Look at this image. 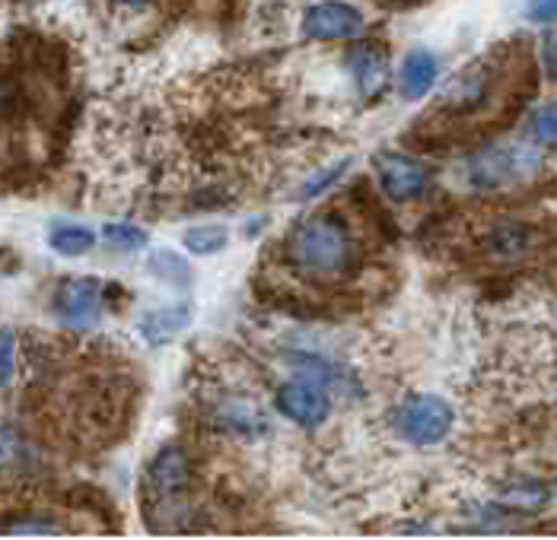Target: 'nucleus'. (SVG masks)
Instances as JSON below:
<instances>
[{
	"instance_id": "1",
	"label": "nucleus",
	"mask_w": 557,
	"mask_h": 540,
	"mask_svg": "<svg viewBox=\"0 0 557 540\" xmlns=\"http://www.w3.org/2000/svg\"><path fill=\"white\" fill-rule=\"evenodd\" d=\"M42 356L33 369V381L23 394L29 401V414L39 419V429L54 436L58 445L71 449H106L125 429V419L134 404V378L122 360L109 353L84 350ZM26 411V407H23Z\"/></svg>"
},
{
	"instance_id": "2",
	"label": "nucleus",
	"mask_w": 557,
	"mask_h": 540,
	"mask_svg": "<svg viewBox=\"0 0 557 540\" xmlns=\"http://www.w3.org/2000/svg\"><path fill=\"white\" fill-rule=\"evenodd\" d=\"M67 105V77L51 51L0 54V181L33 172L54 150Z\"/></svg>"
},
{
	"instance_id": "3",
	"label": "nucleus",
	"mask_w": 557,
	"mask_h": 540,
	"mask_svg": "<svg viewBox=\"0 0 557 540\" xmlns=\"http://www.w3.org/2000/svg\"><path fill=\"white\" fill-rule=\"evenodd\" d=\"M522 54L510 48H497L487 58H478L472 67L453 77L446 92L440 96L436 112H430L424 125L436 122V130H481V127L497 125L500 118H513L519 109V89L522 74L510 77L519 71Z\"/></svg>"
},
{
	"instance_id": "4",
	"label": "nucleus",
	"mask_w": 557,
	"mask_h": 540,
	"mask_svg": "<svg viewBox=\"0 0 557 540\" xmlns=\"http://www.w3.org/2000/svg\"><path fill=\"white\" fill-rule=\"evenodd\" d=\"M284 261L309 280H342L357 264V246L342 213L319 210L300 219L284 239Z\"/></svg>"
},
{
	"instance_id": "5",
	"label": "nucleus",
	"mask_w": 557,
	"mask_h": 540,
	"mask_svg": "<svg viewBox=\"0 0 557 540\" xmlns=\"http://www.w3.org/2000/svg\"><path fill=\"white\" fill-rule=\"evenodd\" d=\"M453 407L436 394H414L395 411V432L414 445H433L443 442L453 429Z\"/></svg>"
},
{
	"instance_id": "6",
	"label": "nucleus",
	"mask_w": 557,
	"mask_h": 540,
	"mask_svg": "<svg viewBox=\"0 0 557 540\" xmlns=\"http://www.w3.org/2000/svg\"><path fill=\"white\" fill-rule=\"evenodd\" d=\"M54 312L71 331L96 328L102 315V287L96 277H67L54 290Z\"/></svg>"
},
{
	"instance_id": "7",
	"label": "nucleus",
	"mask_w": 557,
	"mask_h": 540,
	"mask_svg": "<svg viewBox=\"0 0 557 540\" xmlns=\"http://www.w3.org/2000/svg\"><path fill=\"white\" fill-rule=\"evenodd\" d=\"M542 246V233L539 226L532 223H522V219H500L494 223L484 239H481V251L487 254V261L494 264H516V261H525L532 258Z\"/></svg>"
},
{
	"instance_id": "8",
	"label": "nucleus",
	"mask_w": 557,
	"mask_h": 540,
	"mask_svg": "<svg viewBox=\"0 0 557 540\" xmlns=\"http://www.w3.org/2000/svg\"><path fill=\"white\" fill-rule=\"evenodd\" d=\"M360 29H363V13L350 3H338V0L315 3L302 16L306 39H319V42L354 39V36H360Z\"/></svg>"
},
{
	"instance_id": "9",
	"label": "nucleus",
	"mask_w": 557,
	"mask_h": 540,
	"mask_svg": "<svg viewBox=\"0 0 557 540\" xmlns=\"http://www.w3.org/2000/svg\"><path fill=\"white\" fill-rule=\"evenodd\" d=\"M539 168V156L519 147L504 150H481L472 160V178L481 188H497L513 178H525Z\"/></svg>"
},
{
	"instance_id": "10",
	"label": "nucleus",
	"mask_w": 557,
	"mask_h": 540,
	"mask_svg": "<svg viewBox=\"0 0 557 540\" xmlns=\"http://www.w3.org/2000/svg\"><path fill=\"white\" fill-rule=\"evenodd\" d=\"M373 168L380 175V185L386 191L388 201H414L428 188V172L418 160L401 156V153H380L373 160Z\"/></svg>"
},
{
	"instance_id": "11",
	"label": "nucleus",
	"mask_w": 557,
	"mask_h": 540,
	"mask_svg": "<svg viewBox=\"0 0 557 540\" xmlns=\"http://www.w3.org/2000/svg\"><path fill=\"white\" fill-rule=\"evenodd\" d=\"M188 484H191V457L185 455V449H178V445L160 449L147 467V477H144L147 493L157 502H166V499L185 493Z\"/></svg>"
},
{
	"instance_id": "12",
	"label": "nucleus",
	"mask_w": 557,
	"mask_h": 540,
	"mask_svg": "<svg viewBox=\"0 0 557 540\" xmlns=\"http://www.w3.org/2000/svg\"><path fill=\"white\" fill-rule=\"evenodd\" d=\"M277 407L281 414L290 416L297 426H306V429H315L325 416H329V398L312 388V385H302V381H290L277 391Z\"/></svg>"
},
{
	"instance_id": "13",
	"label": "nucleus",
	"mask_w": 557,
	"mask_h": 540,
	"mask_svg": "<svg viewBox=\"0 0 557 540\" xmlns=\"http://www.w3.org/2000/svg\"><path fill=\"white\" fill-rule=\"evenodd\" d=\"M214 426L220 432H236L246 439H258L271 429L264 411L249 401H226V404L214 407Z\"/></svg>"
},
{
	"instance_id": "14",
	"label": "nucleus",
	"mask_w": 557,
	"mask_h": 540,
	"mask_svg": "<svg viewBox=\"0 0 557 540\" xmlns=\"http://www.w3.org/2000/svg\"><path fill=\"white\" fill-rule=\"evenodd\" d=\"M436 71H440V64H436V58H433L430 51H411V54L405 58L401 77H398L401 96H405L408 102L424 99L430 89H433V84H436Z\"/></svg>"
},
{
	"instance_id": "15",
	"label": "nucleus",
	"mask_w": 557,
	"mask_h": 540,
	"mask_svg": "<svg viewBox=\"0 0 557 540\" xmlns=\"http://www.w3.org/2000/svg\"><path fill=\"white\" fill-rule=\"evenodd\" d=\"M347 64L354 67V74H357V84H360V89H363V96H373L380 86L386 84V74H388L386 54H383L376 45H360V48H350V58H347Z\"/></svg>"
},
{
	"instance_id": "16",
	"label": "nucleus",
	"mask_w": 557,
	"mask_h": 540,
	"mask_svg": "<svg viewBox=\"0 0 557 540\" xmlns=\"http://www.w3.org/2000/svg\"><path fill=\"white\" fill-rule=\"evenodd\" d=\"M188 318H191L188 305H170V309H157V312L144 315L137 328L147 343L160 347V343H170L172 337L188 325Z\"/></svg>"
},
{
	"instance_id": "17",
	"label": "nucleus",
	"mask_w": 557,
	"mask_h": 540,
	"mask_svg": "<svg viewBox=\"0 0 557 540\" xmlns=\"http://www.w3.org/2000/svg\"><path fill=\"white\" fill-rule=\"evenodd\" d=\"M48 246L58 251V254H64V258H77V254H86V251L96 246V236L86 226H58L48 236Z\"/></svg>"
},
{
	"instance_id": "18",
	"label": "nucleus",
	"mask_w": 557,
	"mask_h": 540,
	"mask_svg": "<svg viewBox=\"0 0 557 540\" xmlns=\"http://www.w3.org/2000/svg\"><path fill=\"white\" fill-rule=\"evenodd\" d=\"M230 236L223 226H198V229H188L185 236V249L191 254H216V251L226 249Z\"/></svg>"
},
{
	"instance_id": "19",
	"label": "nucleus",
	"mask_w": 557,
	"mask_h": 540,
	"mask_svg": "<svg viewBox=\"0 0 557 540\" xmlns=\"http://www.w3.org/2000/svg\"><path fill=\"white\" fill-rule=\"evenodd\" d=\"M102 239L112 246V249L122 251H137L147 246V233L131 226V223H106L102 226Z\"/></svg>"
},
{
	"instance_id": "20",
	"label": "nucleus",
	"mask_w": 557,
	"mask_h": 540,
	"mask_svg": "<svg viewBox=\"0 0 557 540\" xmlns=\"http://www.w3.org/2000/svg\"><path fill=\"white\" fill-rule=\"evenodd\" d=\"M150 271L160 274L163 280H172V284H178V280L188 277V264H185L178 254H172V251H157V254L150 258Z\"/></svg>"
},
{
	"instance_id": "21",
	"label": "nucleus",
	"mask_w": 557,
	"mask_h": 540,
	"mask_svg": "<svg viewBox=\"0 0 557 540\" xmlns=\"http://www.w3.org/2000/svg\"><path fill=\"white\" fill-rule=\"evenodd\" d=\"M532 140L545 143L548 150L555 147V105L552 102L535 109V115H532Z\"/></svg>"
},
{
	"instance_id": "22",
	"label": "nucleus",
	"mask_w": 557,
	"mask_h": 540,
	"mask_svg": "<svg viewBox=\"0 0 557 540\" xmlns=\"http://www.w3.org/2000/svg\"><path fill=\"white\" fill-rule=\"evenodd\" d=\"M16 373V337L10 328H0V388H7Z\"/></svg>"
},
{
	"instance_id": "23",
	"label": "nucleus",
	"mask_w": 557,
	"mask_h": 540,
	"mask_svg": "<svg viewBox=\"0 0 557 540\" xmlns=\"http://www.w3.org/2000/svg\"><path fill=\"white\" fill-rule=\"evenodd\" d=\"M344 168H347V163H344V160H342V163H335L332 168H325V172H322V175H319V178H315L312 185H306V188H302V198H315L319 191H325L329 185H335Z\"/></svg>"
},
{
	"instance_id": "24",
	"label": "nucleus",
	"mask_w": 557,
	"mask_h": 540,
	"mask_svg": "<svg viewBox=\"0 0 557 540\" xmlns=\"http://www.w3.org/2000/svg\"><path fill=\"white\" fill-rule=\"evenodd\" d=\"M525 16H529L532 23L552 26V23H555V0H532L529 10H525Z\"/></svg>"
},
{
	"instance_id": "25",
	"label": "nucleus",
	"mask_w": 557,
	"mask_h": 540,
	"mask_svg": "<svg viewBox=\"0 0 557 540\" xmlns=\"http://www.w3.org/2000/svg\"><path fill=\"white\" fill-rule=\"evenodd\" d=\"M542 61H545V74L555 77V33H545L542 39Z\"/></svg>"
},
{
	"instance_id": "26",
	"label": "nucleus",
	"mask_w": 557,
	"mask_h": 540,
	"mask_svg": "<svg viewBox=\"0 0 557 540\" xmlns=\"http://www.w3.org/2000/svg\"><path fill=\"white\" fill-rule=\"evenodd\" d=\"M7 452H10V436H7V432L0 429V461L7 457Z\"/></svg>"
},
{
	"instance_id": "27",
	"label": "nucleus",
	"mask_w": 557,
	"mask_h": 540,
	"mask_svg": "<svg viewBox=\"0 0 557 540\" xmlns=\"http://www.w3.org/2000/svg\"><path fill=\"white\" fill-rule=\"evenodd\" d=\"M115 3H125V7H144V3H150V0H115Z\"/></svg>"
}]
</instances>
